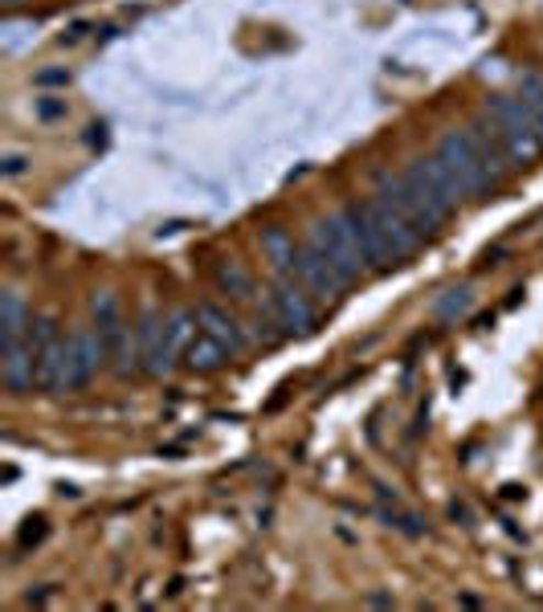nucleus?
Returning <instances> with one entry per match:
<instances>
[{
  "label": "nucleus",
  "mask_w": 543,
  "mask_h": 612,
  "mask_svg": "<svg viewBox=\"0 0 543 612\" xmlns=\"http://www.w3.org/2000/svg\"><path fill=\"white\" fill-rule=\"evenodd\" d=\"M4 4H9V9H16V4H21V0H4Z\"/></svg>",
  "instance_id": "24"
},
{
  "label": "nucleus",
  "mask_w": 543,
  "mask_h": 612,
  "mask_svg": "<svg viewBox=\"0 0 543 612\" xmlns=\"http://www.w3.org/2000/svg\"><path fill=\"white\" fill-rule=\"evenodd\" d=\"M519 99H523L531 123H535V131H540V140H543V78L540 74H523V78H519Z\"/></svg>",
  "instance_id": "21"
},
{
  "label": "nucleus",
  "mask_w": 543,
  "mask_h": 612,
  "mask_svg": "<svg viewBox=\"0 0 543 612\" xmlns=\"http://www.w3.org/2000/svg\"><path fill=\"white\" fill-rule=\"evenodd\" d=\"M29 340L37 347V388L62 392L66 388V340L57 335L54 314H37L29 323Z\"/></svg>",
  "instance_id": "7"
},
{
  "label": "nucleus",
  "mask_w": 543,
  "mask_h": 612,
  "mask_svg": "<svg viewBox=\"0 0 543 612\" xmlns=\"http://www.w3.org/2000/svg\"><path fill=\"white\" fill-rule=\"evenodd\" d=\"M200 331L197 323V311H188V307H180V311L168 314V323H164V343H159V356H156V368H152V376H168L180 359H185V347L192 343V335Z\"/></svg>",
  "instance_id": "10"
},
{
  "label": "nucleus",
  "mask_w": 543,
  "mask_h": 612,
  "mask_svg": "<svg viewBox=\"0 0 543 612\" xmlns=\"http://www.w3.org/2000/svg\"><path fill=\"white\" fill-rule=\"evenodd\" d=\"M4 176H9V180H13V176H21V171H25V156H21V152H9V156H4Z\"/></svg>",
  "instance_id": "22"
},
{
  "label": "nucleus",
  "mask_w": 543,
  "mask_h": 612,
  "mask_svg": "<svg viewBox=\"0 0 543 612\" xmlns=\"http://www.w3.org/2000/svg\"><path fill=\"white\" fill-rule=\"evenodd\" d=\"M376 197H385L397 213H405L425 237H433L437 229L454 216V209L462 204V188L454 185V176L442 168V159H413L405 164V171L397 176H380L376 180Z\"/></svg>",
  "instance_id": "1"
},
{
  "label": "nucleus",
  "mask_w": 543,
  "mask_h": 612,
  "mask_svg": "<svg viewBox=\"0 0 543 612\" xmlns=\"http://www.w3.org/2000/svg\"><path fill=\"white\" fill-rule=\"evenodd\" d=\"M0 314H4V323H0V327H4V343L25 340L33 319H25V307H21V294H16V290H4V294H0Z\"/></svg>",
  "instance_id": "19"
},
{
  "label": "nucleus",
  "mask_w": 543,
  "mask_h": 612,
  "mask_svg": "<svg viewBox=\"0 0 543 612\" xmlns=\"http://www.w3.org/2000/svg\"><path fill=\"white\" fill-rule=\"evenodd\" d=\"M343 216L356 229V242L364 249V257H368L372 270H392L405 257H413L421 249V242H425V233L405 213H397L385 197L343 204Z\"/></svg>",
  "instance_id": "2"
},
{
  "label": "nucleus",
  "mask_w": 543,
  "mask_h": 612,
  "mask_svg": "<svg viewBox=\"0 0 543 612\" xmlns=\"http://www.w3.org/2000/svg\"><path fill=\"white\" fill-rule=\"evenodd\" d=\"M433 156L442 159V168L454 176V185L462 188V197L466 200H483L486 192H495V180H490V171H486L483 156H478V147H474L470 131H445L442 140H437V152Z\"/></svg>",
  "instance_id": "5"
},
{
  "label": "nucleus",
  "mask_w": 543,
  "mask_h": 612,
  "mask_svg": "<svg viewBox=\"0 0 543 612\" xmlns=\"http://www.w3.org/2000/svg\"><path fill=\"white\" fill-rule=\"evenodd\" d=\"M102 359H107V343L95 327H78L66 340V388L62 392H78L99 376Z\"/></svg>",
  "instance_id": "8"
},
{
  "label": "nucleus",
  "mask_w": 543,
  "mask_h": 612,
  "mask_svg": "<svg viewBox=\"0 0 543 612\" xmlns=\"http://www.w3.org/2000/svg\"><path fill=\"white\" fill-rule=\"evenodd\" d=\"M295 278L307 286V294H311L314 302H335L343 290H347V282H343L340 274L331 270L323 257L314 254L311 245H302V249H299V262H295Z\"/></svg>",
  "instance_id": "9"
},
{
  "label": "nucleus",
  "mask_w": 543,
  "mask_h": 612,
  "mask_svg": "<svg viewBox=\"0 0 543 612\" xmlns=\"http://www.w3.org/2000/svg\"><path fill=\"white\" fill-rule=\"evenodd\" d=\"M164 314L156 311V307H147V311L140 314V323H135V343H140V368L152 376V368H156V356H159V343H164Z\"/></svg>",
  "instance_id": "16"
},
{
  "label": "nucleus",
  "mask_w": 543,
  "mask_h": 612,
  "mask_svg": "<svg viewBox=\"0 0 543 612\" xmlns=\"http://www.w3.org/2000/svg\"><path fill=\"white\" fill-rule=\"evenodd\" d=\"M307 245H311L314 254L323 257V262H328L331 270L340 274L347 286L359 282V278L372 270L368 257H364V249H359V242H356V229H352V221L343 216V209L335 216L314 221L311 233H307Z\"/></svg>",
  "instance_id": "4"
},
{
  "label": "nucleus",
  "mask_w": 543,
  "mask_h": 612,
  "mask_svg": "<svg viewBox=\"0 0 543 612\" xmlns=\"http://www.w3.org/2000/svg\"><path fill=\"white\" fill-rule=\"evenodd\" d=\"M466 131H470V140H474V147H478V156H483L486 171H490V180L502 185V180L514 171V164H511V156H507V147L499 143V135H495V127H490L483 114H478Z\"/></svg>",
  "instance_id": "12"
},
{
  "label": "nucleus",
  "mask_w": 543,
  "mask_h": 612,
  "mask_svg": "<svg viewBox=\"0 0 543 612\" xmlns=\"http://www.w3.org/2000/svg\"><path fill=\"white\" fill-rule=\"evenodd\" d=\"M229 359H233V352H229L225 343L213 340L209 331H197V335H192V343L185 347V359H180V364H185L188 371H197V376H209V371L225 368Z\"/></svg>",
  "instance_id": "13"
},
{
  "label": "nucleus",
  "mask_w": 543,
  "mask_h": 612,
  "mask_svg": "<svg viewBox=\"0 0 543 612\" xmlns=\"http://www.w3.org/2000/svg\"><path fill=\"white\" fill-rule=\"evenodd\" d=\"M0 376H4V388L13 392V397H25L29 388L37 385V347L33 340H16V343H4V359H0Z\"/></svg>",
  "instance_id": "11"
},
{
  "label": "nucleus",
  "mask_w": 543,
  "mask_h": 612,
  "mask_svg": "<svg viewBox=\"0 0 543 612\" xmlns=\"http://www.w3.org/2000/svg\"><path fill=\"white\" fill-rule=\"evenodd\" d=\"M213 282L225 290L229 299H237V302H245L250 294H254V282H250V274H245L237 262H217V266H213Z\"/></svg>",
  "instance_id": "20"
},
{
  "label": "nucleus",
  "mask_w": 543,
  "mask_h": 612,
  "mask_svg": "<svg viewBox=\"0 0 543 612\" xmlns=\"http://www.w3.org/2000/svg\"><path fill=\"white\" fill-rule=\"evenodd\" d=\"M90 311H95V331L102 335V343H107V359H111V356H114V347L128 340V327H123V314H119V302H114V294L99 290V294L90 299Z\"/></svg>",
  "instance_id": "15"
},
{
  "label": "nucleus",
  "mask_w": 543,
  "mask_h": 612,
  "mask_svg": "<svg viewBox=\"0 0 543 612\" xmlns=\"http://www.w3.org/2000/svg\"><path fill=\"white\" fill-rule=\"evenodd\" d=\"M483 119L495 127V135H499V143L507 147V156H511L514 168H528V164H535V159L543 156L540 131H535V123H531V114L519 94H490Z\"/></svg>",
  "instance_id": "3"
},
{
  "label": "nucleus",
  "mask_w": 543,
  "mask_h": 612,
  "mask_svg": "<svg viewBox=\"0 0 543 612\" xmlns=\"http://www.w3.org/2000/svg\"><path fill=\"white\" fill-rule=\"evenodd\" d=\"M257 245H262V254L270 262L278 274H295V262H299V249H295V237L278 225H266L257 233Z\"/></svg>",
  "instance_id": "17"
},
{
  "label": "nucleus",
  "mask_w": 543,
  "mask_h": 612,
  "mask_svg": "<svg viewBox=\"0 0 543 612\" xmlns=\"http://www.w3.org/2000/svg\"><path fill=\"white\" fill-rule=\"evenodd\" d=\"M197 323H200V331H209L213 340H221L237 356L245 347V331H242V323L233 319V314L225 311V307H217V302H200L197 307Z\"/></svg>",
  "instance_id": "14"
},
{
  "label": "nucleus",
  "mask_w": 543,
  "mask_h": 612,
  "mask_svg": "<svg viewBox=\"0 0 543 612\" xmlns=\"http://www.w3.org/2000/svg\"><path fill=\"white\" fill-rule=\"evenodd\" d=\"M270 311L282 335H307L314 331V299L295 274H278L270 286Z\"/></svg>",
  "instance_id": "6"
},
{
  "label": "nucleus",
  "mask_w": 543,
  "mask_h": 612,
  "mask_svg": "<svg viewBox=\"0 0 543 612\" xmlns=\"http://www.w3.org/2000/svg\"><path fill=\"white\" fill-rule=\"evenodd\" d=\"M62 111H66L62 102H42V114H45V119H54V114H62Z\"/></svg>",
  "instance_id": "23"
},
{
  "label": "nucleus",
  "mask_w": 543,
  "mask_h": 612,
  "mask_svg": "<svg viewBox=\"0 0 543 612\" xmlns=\"http://www.w3.org/2000/svg\"><path fill=\"white\" fill-rule=\"evenodd\" d=\"M474 311V286H450L442 290L437 299H433V319L437 323H457V319H466Z\"/></svg>",
  "instance_id": "18"
}]
</instances>
